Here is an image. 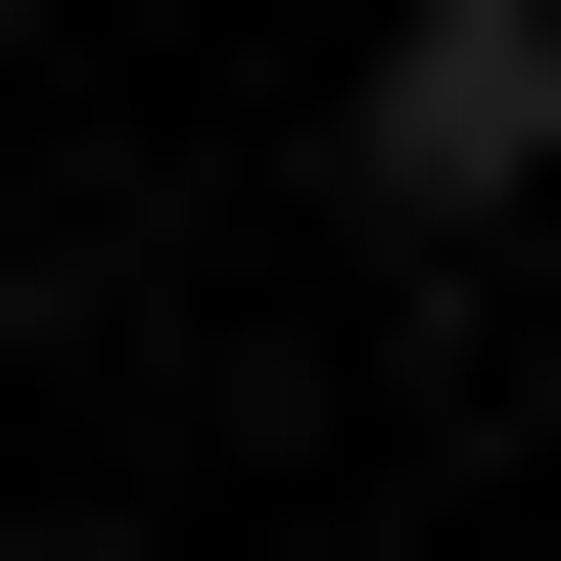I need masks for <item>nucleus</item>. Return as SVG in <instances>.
Masks as SVG:
<instances>
[{
	"label": "nucleus",
	"instance_id": "nucleus-2",
	"mask_svg": "<svg viewBox=\"0 0 561 561\" xmlns=\"http://www.w3.org/2000/svg\"><path fill=\"white\" fill-rule=\"evenodd\" d=\"M0 561H47V515H0Z\"/></svg>",
	"mask_w": 561,
	"mask_h": 561
},
{
	"label": "nucleus",
	"instance_id": "nucleus-1",
	"mask_svg": "<svg viewBox=\"0 0 561 561\" xmlns=\"http://www.w3.org/2000/svg\"><path fill=\"white\" fill-rule=\"evenodd\" d=\"M515 187H561V47L421 0V47H375V234H515Z\"/></svg>",
	"mask_w": 561,
	"mask_h": 561
}]
</instances>
